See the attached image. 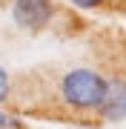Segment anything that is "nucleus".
I'll use <instances>...</instances> for the list:
<instances>
[{"label":"nucleus","instance_id":"obj_1","mask_svg":"<svg viewBox=\"0 0 126 129\" xmlns=\"http://www.w3.org/2000/svg\"><path fill=\"white\" fill-rule=\"evenodd\" d=\"M103 98H106V78L100 72L89 69V66L69 69L57 80V101L69 112L92 115V112L100 109Z\"/></svg>","mask_w":126,"mask_h":129},{"label":"nucleus","instance_id":"obj_2","mask_svg":"<svg viewBox=\"0 0 126 129\" xmlns=\"http://www.w3.org/2000/svg\"><path fill=\"white\" fill-rule=\"evenodd\" d=\"M55 0H12V20L26 32H43L55 23Z\"/></svg>","mask_w":126,"mask_h":129},{"label":"nucleus","instance_id":"obj_3","mask_svg":"<svg viewBox=\"0 0 126 129\" xmlns=\"http://www.w3.org/2000/svg\"><path fill=\"white\" fill-rule=\"evenodd\" d=\"M98 115L103 120H126V78H106V98Z\"/></svg>","mask_w":126,"mask_h":129},{"label":"nucleus","instance_id":"obj_4","mask_svg":"<svg viewBox=\"0 0 126 129\" xmlns=\"http://www.w3.org/2000/svg\"><path fill=\"white\" fill-rule=\"evenodd\" d=\"M12 98V75L6 72V66L0 63V103H6Z\"/></svg>","mask_w":126,"mask_h":129},{"label":"nucleus","instance_id":"obj_5","mask_svg":"<svg viewBox=\"0 0 126 129\" xmlns=\"http://www.w3.org/2000/svg\"><path fill=\"white\" fill-rule=\"evenodd\" d=\"M0 129H20V123H17L12 115H6V112L0 109Z\"/></svg>","mask_w":126,"mask_h":129},{"label":"nucleus","instance_id":"obj_6","mask_svg":"<svg viewBox=\"0 0 126 129\" xmlns=\"http://www.w3.org/2000/svg\"><path fill=\"white\" fill-rule=\"evenodd\" d=\"M72 6H77V9H98V6H103L106 0H69Z\"/></svg>","mask_w":126,"mask_h":129}]
</instances>
